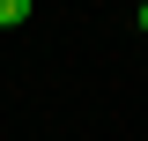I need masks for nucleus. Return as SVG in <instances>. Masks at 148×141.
Wrapping results in <instances>:
<instances>
[{
	"mask_svg": "<svg viewBox=\"0 0 148 141\" xmlns=\"http://www.w3.org/2000/svg\"><path fill=\"white\" fill-rule=\"evenodd\" d=\"M15 22H30V0H0V30H15Z\"/></svg>",
	"mask_w": 148,
	"mask_h": 141,
	"instance_id": "nucleus-1",
	"label": "nucleus"
},
{
	"mask_svg": "<svg viewBox=\"0 0 148 141\" xmlns=\"http://www.w3.org/2000/svg\"><path fill=\"white\" fill-rule=\"evenodd\" d=\"M141 30H148V0H141Z\"/></svg>",
	"mask_w": 148,
	"mask_h": 141,
	"instance_id": "nucleus-2",
	"label": "nucleus"
}]
</instances>
